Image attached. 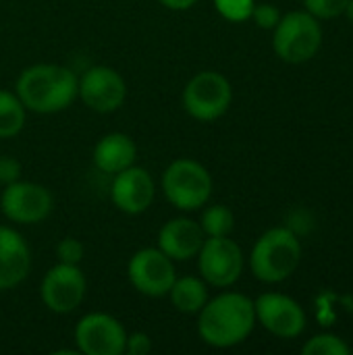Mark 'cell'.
Masks as SVG:
<instances>
[{"instance_id":"8fae6325","label":"cell","mask_w":353,"mask_h":355,"mask_svg":"<svg viewBox=\"0 0 353 355\" xmlns=\"http://www.w3.org/2000/svg\"><path fill=\"white\" fill-rule=\"evenodd\" d=\"M77 96L94 112L108 114L123 106L127 96V85L119 71L98 64V67H89L79 77Z\"/></svg>"},{"instance_id":"5b68a950","label":"cell","mask_w":353,"mask_h":355,"mask_svg":"<svg viewBox=\"0 0 353 355\" xmlns=\"http://www.w3.org/2000/svg\"><path fill=\"white\" fill-rule=\"evenodd\" d=\"M164 198L177 210H198L212 196V177L200 162L191 158H179L162 173Z\"/></svg>"},{"instance_id":"5bb4252c","label":"cell","mask_w":353,"mask_h":355,"mask_svg":"<svg viewBox=\"0 0 353 355\" xmlns=\"http://www.w3.org/2000/svg\"><path fill=\"white\" fill-rule=\"evenodd\" d=\"M154 196H156V187L152 175L135 164L117 173L110 185L112 204L125 214L146 212L152 206Z\"/></svg>"},{"instance_id":"4fadbf2b","label":"cell","mask_w":353,"mask_h":355,"mask_svg":"<svg viewBox=\"0 0 353 355\" xmlns=\"http://www.w3.org/2000/svg\"><path fill=\"white\" fill-rule=\"evenodd\" d=\"M256 322L281 339H295L306 329V312L302 306L283 293H262L254 302Z\"/></svg>"},{"instance_id":"44dd1931","label":"cell","mask_w":353,"mask_h":355,"mask_svg":"<svg viewBox=\"0 0 353 355\" xmlns=\"http://www.w3.org/2000/svg\"><path fill=\"white\" fill-rule=\"evenodd\" d=\"M304 355H350L352 347L337 335L325 333V335H316L310 341H306V345L302 347Z\"/></svg>"},{"instance_id":"f546056e","label":"cell","mask_w":353,"mask_h":355,"mask_svg":"<svg viewBox=\"0 0 353 355\" xmlns=\"http://www.w3.org/2000/svg\"><path fill=\"white\" fill-rule=\"evenodd\" d=\"M352 354H353V349H352Z\"/></svg>"},{"instance_id":"484cf974","label":"cell","mask_w":353,"mask_h":355,"mask_svg":"<svg viewBox=\"0 0 353 355\" xmlns=\"http://www.w3.org/2000/svg\"><path fill=\"white\" fill-rule=\"evenodd\" d=\"M152 352V341L146 333H131L125 341V354L146 355Z\"/></svg>"},{"instance_id":"8992f818","label":"cell","mask_w":353,"mask_h":355,"mask_svg":"<svg viewBox=\"0 0 353 355\" xmlns=\"http://www.w3.org/2000/svg\"><path fill=\"white\" fill-rule=\"evenodd\" d=\"M233 100L229 79L218 71H202L189 79L183 89V108L189 116L210 123L221 119Z\"/></svg>"},{"instance_id":"52a82bcc","label":"cell","mask_w":353,"mask_h":355,"mask_svg":"<svg viewBox=\"0 0 353 355\" xmlns=\"http://www.w3.org/2000/svg\"><path fill=\"white\" fill-rule=\"evenodd\" d=\"M196 258L204 283L212 287H231L243 272V252L229 237H206Z\"/></svg>"},{"instance_id":"3957f363","label":"cell","mask_w":353,"mask_h":355,"mask_svg":"<svg viewBox=\"0 0 353 355\" xmlns=\"http://www.w3.org/2000/svg\"><path fill=\"white\" fill-rule=\"evenodd\" d=\"M300 260L302 243L298 235L287 227H275L256 241L250 256V268L258 281L275 285L287 281L298 270Z\"/></svg>"},{"instance_id":"4316f807","label":"cell","mask_w":353,"mask_h":355,"mask_svg":"<svg viewBox=\"0 0 353 355\" xmlns=\"http://www.w3.org/2000/svg\"><path fill=\"white\" fill-rule=\"evenodd\" d=\"M19 179H21V162L10 156H2L0 158V183L10 185Z\"/></svg>"},{"instance_id":"e0dca14e","label":"cell","mask_w":353,"mask_h":355,"mask_svg":"<svg viewBox=\"0 0 353 355\" xmlns=\"http://www.w3.org/2000/svg\"><path fill=\"white\" fill-rule=\"evenodd\" d=\"M137 146L125 133H108L94 148V164L98 171L117 175L135 164Z\"/></svg>"},{"instance_id":"7c38bea8","label":"cell","mask_w":353,"mask_h":355,"mask_svg":"<svg viewBox=\"0 0 353 355\" xmlns=\"http://www.w3.org/2000/svg\"><path fill=\"white\" fill-rule=\"evenodd\" d=\"M127 333L123 324L102 312H92L83 316L75 327L77 352L85 355H123Z\"/></svg>"},{"instance_id":"f1b7e54d","label":"cell","mask_w":353,"mask_h":355,"mask_svg":"<svg viewBox=\"0 0 353 355\" xmlns=\"http://www.w3.org/2000/svg\"><path fill=\"white\" fill-rule=\"evenodd\" d=\"M345 15L347 19L353 23V0H347V6H345Z\"/></svg>"},{"instance_id":"ffe728a7","label":"cell","mask_w":353,"mask_h":355,"mask_svg":"<svg viewBox=\"0 0 353 355\" xmlns=\"http://www.w3.org/2000/svg\"><path fill=\"white\" fill-rule=\"evenodd\" d=\"M200 227L206 237H229L235 227V216L227 206L216 204L204 210Z\"/></svg>"},{"instance_id":"603a6c76","label":"cell","mask_w":353,"mask_h":355,"mask_svg":"<svg viewBox=\"0 0 353 355\" xmlns=\"http://www.w3.org/2000/svg\"><path fill=\"white\" fill-rule=\"evenodd\" d=\"M304 6L316 19H335L345 12L347 0H304Z\"/></svg>"},{"instance_id":"9c48e42d","label":"cell","mask_w":353,"mask_h":355,"mask_svg":"<svg viewBox=\"0 0 353 355\" xmlns=\"http://www.w3.org/2000/svg\"><path fill=\"white\" fill-rule=\"evenodd\" d=\"M0 210L12 223L35 225L48 218L52 212V196L44 185L19 179L10 185H4Z\"/></svg>"},{"instance_id":"83f0119b","label":"cell","mask_w":353,"mask_h":355,"mask_svg":"<svg viewBox=\"0 0 353 355\" xmlns=\"http://www.w3.org/2000/svg\"><path fill=\"white\" fill-rule=\"evenodd\" d=\"M162 6L171 8V10H187L191 8L198 0H158Z\"/></svg>"},{"instance_id":"7402d4cb","label":"cell","mask_w":353,"mask_h":355,"mask_svg":"<svg viewBox=\"0 0 353 355\" xmlns=\"http://www.w3.org/2000/svg\"><path fill=\"white\" fill-rule=\"evenodd\" d=\"M214 6L227 21L241 23L252 17L256 2L254 0H214Z\"/></svg>"},{"instance_id":"ba28073f","label":"cell","mask_w":353,"mask_h":355,"mask_svg":"<svg viewBox=\"0 0 353 355\" xmlns=\"http://www.w3.org/2000/svg\"><path fill=\"white\" fill-rule=\"evenodd\" d=\"M127 277L133 289L148 297L169 295L177 279L173 260L158 248H144L135 252L127 264Z\"/></svg>"},{"instance_id":"d6986e66","label":"cell","mask_w":353,"mask_h":355,"mask_svg":"<svg viewBox=\"0 0 353 355\" xmlns=\"http://www.w3.org/2000/svg\"><path fill=\"white\" fill-rule=\"evenodd\" d=\"M25 125V106L17 94L0 89V139L15 137Z\"/></svg>"},{"instance_id":"9a60e30c","label":"cell","mask_w":353,"mask_h":355,"mask_svg":"<svg viewBox=\"0 0 353 355\" xmlns=\"http://www.w3.org/2000/svg\"><path fill=\"white\" fill-rule=\"evenodd\" d=\"M206 235L200 227V223L179 216L169 220L166 225H162L160 233H158V250H162L173 262H183V260H191L198 256V252L202 250Z\"/></svg>"},{"instance_id":"30bf717a","label":"cell","mask_w":353,"mask_h":355,"mask_svg":"<svg viewBox=\"0 0 353 355\" xmlns=\"http://www.w3.org/2000/svg\"><path fill=\"white\" fill-rule=\"evenodd\" d=\"M87 283L79 266L58 262L52 266L40 287L44 306L54 314H69L85 300Z\"/></svg>"},{"instance_id":"2e32d148","label":"cell","mask_w":353,"mask_h":355,"mask_svg":"<svg viewBox=\"0 0 353 355\" xmlns=\"http://www.w3.org/2000/svg\"><path fill=\"white\" fill-rule=\"evenodd\" d=\"M31 268V256L25 239L8 229L0 227V291L12 289L23 283Z\"/></svg>"},{"instance_id":"ac0fdd59","label":"cell","mask_w":353,"mask_h":355,"mask_svg":"<svg viewBox=\"0 0 353 355\" xmlns=\"http://www.w3.org/2000/svg\"><path fill=\"white\" fill-rule=\"evenodd\" d=\"M171 304L175 306V310L183 312V314H198L204 304L208 302V289L204 279L198 277H181L175 279L171 291H169Z\"/></svg>"},{"instance_id":"cb8c5ba5","label":"cell","mask_w":353,"mask_h":355,"mask_svg":"<svg viewBox=\"0 0 353 355\" xmlns=\"http://www.w3.org/2000/svg\"><path fill=\"white\" fill-rule=\"evenodd\" d=\"M83 254H85V248L75 237H64L56 245V258L62 264H75V266H79V262L83 260Z\"/></svg>"},{"instance_id":"7a4b0ae2","label":"cell","mask_w":353,"mask_h":355,"mask_svg":"<svg viewBox=\"0 0 353 355\" xmlns=\"http://www.w3.org/2000/svg\"><path fill=\"white\" fill-rule=\"evenodd\" d=\"M77 75L60 64H31L17 79V96L25 110L52 114L77 98Z\"/></svg>"},{"instance_id":"6da1fadb","label":"cell","mask_w":353,"mask_h":355,"mask_svg":"<svg viewBox=\"0 0 353 355\" xmlns=\"http://www.w3.org/2000/svg\"><path fill=\"white\" fill-rule=\"evenodd\" d=\"M198 314L200 339L216 349H229L243 343L256 327L254 302L235 291L208 300Z\"/></svg>"},{"instance_id":"277c9868","label":"cell","mask_w":353,"mask_h":355,"mask_svg":"<svg viewBox=\"0 0 353 355\" xmlns=\"http://www.w3.org/2000/svg\"><path fill=\"white\" fill-rule=\"evenodd\" d=\"M273 48L289 64H302L316 56L322 44V27L308 10H293L281 17L273 29Z\"/></svg>"},{"instance_id":"d4e9b609","label":"cell","mask_w":353,"mask_h":355,"mask_svg":"<svg viewBox=\"0 0 353 355\" xmlns=\"http://www.w3.org/2000/svg\"><path fill=\"white\" fill-rule=\"evenodd\" d=\"M250 19H254V23L262 29H275L281 21V12L275 4H256Z\"/></svg>"}]
</instances>
